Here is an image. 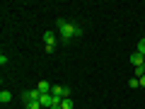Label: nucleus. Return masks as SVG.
I'll return each mask as SVG.
<instances>
[{"mask_svg": "<svg viewBox=\"0 0 145 109\" xmlns=\"http://www.w3.org/2000/svg\"><path fill=\"white\" fill-rule=\"evenodd\" d=\"M56 27H58V34H61V39H63V41H70V39H75V36H80V34H82V27H80V24H75V22L58 20V22H56Z\"/></svg>", "mask_w": 145, "mask_h": 109, "instance_id": "1", "label": "nucleus"}, {"mask_svg": "<svg viewBox=\"0 0 145 109\" xmlns=\"http://www.w3.org/2000/svg\"><path fill=\"white\" fill-rule=\"evenodd\" d=\"M39 99H41V92H39V90H24V92H22V102H39Z\"/></svg>", "mask_w": 145, "mask_h": 109, "instance_id": "2", "label": "nucleus"}, {"mask_svg": "<svg viewBox=\"0 0 145 109\" xmlns=\"http://www.w3.org/2000/svg\"><path fill=\"white\" fill-rule=\"evenodd\" d=\"M44 41H46V53H53V49H56V34L53 32H44Z\"/></svg>", "mask_w": 145, "mask_h": 109, "instance_id": "3", "label": "nucleus"}, {"mask_svg": "<svg viewBox=\"0 0 145 109\" xmlns=\"http://www.w3.org/2000/svg\"><path fill=\"white\" fill-rule=\"evenodd\" d=\"M131 63H133L135 68H140V66H145V56H143V53H138V51H135L133 56H131Z\"/></svg>", "mask_w": 145, "mask_h": 109, "instance_id": "4", "label": "nucleus"}, {"mask_svg": "<svg viewBox=\"0 0 145 109\" xmlns=\"http://www.w3.org/2000/svg\"><path fill=\"white\" fill-rule=\"evenodd\" d=\"M51 87H53V85H51V83H46V80H41V83L36 85V90H39L41 95H48V92H51Z\"/></svg>", "mask_w": 145, "mask_h": 109, "instance_id": "5", "label": "nucleus"}, {"mask_svg": "<svg viewBox=\"0 0 145 109\" xmlns=\"http://www.w3.org/2000/svg\"><path fill=\"white\" fill-rule=\"evenodd\" d=\"M61 109H75V102H72L70 97H68V99H63V102H61Z\"/></svg>", "mask_w": 145, "mask_h": 109, "instance_id": "6", "label": "nucleus"}, {"mask_svg": "<svg viewBox=\"0 0 145 109\" xmlns=\"http://www.w3.org/2000/svg\"><path fill=\"white\" fill-rule=\"evenodd\" d=\"M10 99H12V95L7 92V90H3V92H0V102H3V104H7Z\"/></svg>", "mask_w": 145, "mask_h": 109, "instance_id": "7", "label": "nucleus"}, {"mask_svg": "<svg viewBox=\"0 0 145 109\" xmlns=\"http://www.w3.org/2000/svg\"><path fill=\"white\" fill-rule=\"evenodd\" d=\"M24 109H41V102H24Z\"/></svg>", "mask_w": 145, "mask_h": 109, "instance_id": "8", "label": "nucleus"}, {"mask_svg": "<svg viewBox=\"0 0 145 109\" xmlns=\"http://www.w3.org/2000/svg\"><path fill=\"white\" fill-rule=\"evenodd\" d=\"M138 53H143V56H145V36L138 41Z\"/></svg>", "mask_w": 145, "mask_h": 109, "instance_id": "9", "label": "nucleus"}, {"mask_svg": "<svg viewBox=\"0 0 145 109\" xmlns=\"http://www.w3.org/2000/svg\"><path fill=\"white\" fill-rule=\"evenodd\" d=\"M128 87H140V80L138 78H131L128 80Z\"/></svg>", "mask_w": 145, "mask_h": 109, "instance_id": "10", "label": "nucleus"}, {"mask_svg": "<svg viewBox=\"0 0 145 109\" xmlns=\"http://www.w3.org/2000/svg\"><path fill=\"white\" fill-rule=\"evenodd\" d=\"M140 87H145V75H143V78H140Z\"/></svg>", "mask_w": 145, "mask_h": 109, "instance_id": "11", "label": "nucleus"}, {"mask_svg": "<svg viewBox=\"0 0 145 109\" xmlns=\"http://www.w3.org/2000/svg\"><path fill=\"white\" fill-rule=\"evenodd\" d=\"M51 109H61V107H51Z\"/></svg>", "mask_w": 145, "mask_h": 109, "instance_id": "12", "label": "nucleus"}]
</instances>
